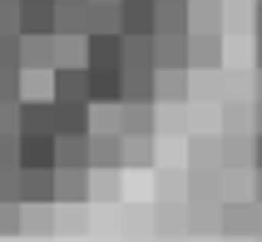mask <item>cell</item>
<instances>
[{
	"label": "cell",
	"instance_id": "7c38bea8",
	"mask_svg": "<svg viewBox=\"0 0 262 242\" xmlns=\"http://www.w3.org/2000/svg\"><path fill=\"white\" fill-rule=\"evenodd\" d=\"M0 70H20V35L0 30Z\"/></svg>",
	"mask_w": 262,
	"mask_h": 242
},
{
	"label": "cell",
	"instance_id": "5b68a950",
	"mask_svg": "<svg viewBox=\"0 0 262 242\" xmlns=\"http://www.w3.org/2000/svg\"><path fill=\"white\" fill-rule=\"evenodd\" d=\"M55 119H59V104L55 99H20V134H55Z\"/></svg>",
	"mask_w": 262,
	"mask_h": 242
},
{
	"label": "cell",
	"instance_id": "52a82bcc",
	"mask_svg": "<svg viewBox=\"0 0 262 242\" xmlns=\"http://www.w3.org/2000/svg\"><path fill=\"white\" fill-rule=\"evenodd\" d=\"M89 104H124V70H89Z\"/></svg>",
	"mask_w": 262,
	"mask_h": 242
},
{
	"label": "cell",
	"instance_id": "9c48e42d",
	"mask_svg": "<svg viewBox=\"0 0 262 242\" xmlns=\"http://www.w3.org/2000/svg\"><path fill=\"white\" fill-rule=\"evenodd\" d=\"M55 139H59L55 168H89V134H55Z\"/></svg>",
	"mask_w": 262,
	"mask_h": 242
},
{
	"label": "cell",
	"instance_id": "7a4b0ae2",
	"mask_svg": "<svg viewBox=\"0 0 262 242\" xmlns=\"http://www.w3.org/2000/svg\"><path fill=\"white\" fill-rule=\"evenodd\" d=\"M55 104H89V64H55Z\"/></svg>",
	"mask_w": 262,
	"mask_h": 242
},
{
	"label": "cell",
	"instance_id": "30bf717a",
	"mask_svg": "<svg viewBox=\"0 0 262 242\" xmlns=\"http://www.w3.org/2000/svg\"><path fill=\"white\" fill-rule=\"evenodd\" d=\"M25 228V208L15 198H0V237H10V232H20Z\"/></svg>",
	"mask_w": 262,
	"mask_h": 242
},
{
	"label": "cell",
	"instance_id": "ba28073f",
	"mask_svg": "<svg viewBox=\"0 0 262 242\" xmlns=\"http://www.w3.org/2000/svg\"><path fill=\"white\" fill-rule=\"evenodd\" d=\"M20 203H55V168H20Z\"/></svg>",
	"mask_w": 262,
	"mask_h": 242
},
{
	"label": "cell",
	"instance_id": "5bb4252c",
	"mask_svg": "<svg viewBox=\"0 0 262 242\" xmlns=\"http://www.w3.org/2000/svg\"><path fill=\"white\" fill-rule=\"evenodd\" d=\"M257 168H262V139H257Z\"/></svg>",
	"mask_w": 262,
	"mask_h": 242
},
{
	"label": "cell",
	"instance_id": "9a60e30c",
	"mask_svg": "<svg viewBox=\"0 0 262 242\" xmlns=\"http://www.w3.org/2000/svg\"><path fill=\"white\" fill-rule=\"evenodd\" d=\"M0 5H20V0H0Z\"/></svg>",
	"mask_w": 262,
	"mask_h": 242
},
{
	"label": "cell",
	"instance_id": "8992f818",
	"mask_svg": "<svg viewBox=\"0 0 262 242\" xmlns=\"http://www.w3.org/2000/svg\"><path fill=\"white\" fill-rule=\"evenodd\" d=\"M59 0H20V35H55Z\"/></svg>",
	"mask_w": 262,
	"mask_h": 242
},
{
	"label": "cell",
	"instance_id": "3957f363",
	"mask_svg": "<svg viewBox=\"0 0 262 242\" xmlns=\"http://www.w3.org/2000/svg\"><path fill=\"white\" fill-rule=\"evenodd\" d=\"M59 139L55 134H20V168H55Z\"/></svg>",
	"mask_w": 262,
	"mask_h": 242
},
{
	"label": "cell",
	"instance_id": "4fadbf2b",
	"mask_svg": "<svg viewBox=\"0 0 262 242\" xmlns=\"http://www.w3.org/2000/svg\"><path fill=\"white\" fill-rule=\"evenodd\" d=\"M148 148H154V139H148V134H129V163L148 168V163H154V153H148Z\"/></svg>",
	"mask_w": 262,
	"mask_h": 242
},
{
	"label": "cell",
	"instance_id": "277c9868",
	"mask_svg": "<svg viewBox=\"0 0 262 242\" xmlns=\"http://www.w3.org/2000/svg\"><path fill=\"white\" fill-rule=\"evenodd\" d=\"M94 168H55V203H89L94 188H89Z\"/></svg>",
	"mask_w": 262,
	"mask_h": 242
},
{
	"label": "cell",
	"instance_id": "8fae6325",
	"mask_svg": "<svg viewBox=\"0 0 262 242\" xmlns=\"http://www.w3.org/2000/svg\"><path fill=\"white\" fill-rule=\"evenodd\" d=\"M25 99V79L20 70H0V104H20Z\"/></svg>",
	"mask_w": 262,
	"mask_h": 242
},
{
	"label": "cell",
	"instance_id": "6da1fadb",
	"mask_svg": "<svg viewBox=\"0 0 262 242\" xmlns=\"http://www.w3.org/2000/svg\"><path fill=\"white\" fill-rule=\"evenodd\" d=\"M124 153H129V139H124V134H114V128H94V134H89V168L94 173L119 168Z\"/></svg>",
	"mask_w": 262,
	"mask_h": 242
}]
</instances>
